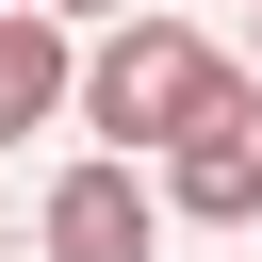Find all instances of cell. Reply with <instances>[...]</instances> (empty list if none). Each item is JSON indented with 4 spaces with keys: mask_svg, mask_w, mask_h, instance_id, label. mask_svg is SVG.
<instances>
[{
    "mask_svg": "<svg viewBox=\"0 0 262 262\" xmlns=\"http://www.w3.org/2000/svg\"><path fill=\"white\" fill-rule=\"evenodd\" d=\"M33 246H49V262H147V246H164V196H147V164L82 147V164L33 196Z\"/></svg>",
    "mask_w": 262,
    "mask_h": 262,
    "instance_id": "7a4b0ae2",
    "label": "cell"
},
{
    "mask_svg": "<svg viewBox=\"0 0 262 262\" xmlns=\"http://www.w3.org/2000/svg\"><path fill=\"white\" fill-rule=\"evenodd\" d=\"M147 196H164V213H196V229H246V213H262V131H180Z\"/></svg>",
    "mask_w": 262,
    "mask_h": 262,
    "instance_id": "3957f363",
    "label": "cell"
},
{
    "mask_svg": "<svg viewBox=\"0 0 262 262\" xmlns=\"http://www.w3.org/2000/svg\"><path fill=\"white\" fill-rule=\"evenodd\" d=\"M66 82H82L66 16H33V0H16V16H0V147H16V131H49V115H66Z\"/></svg>",
    "mask_w": 262,
    "mask_h": 262,
    "instance_id": "277c9868",
    "label": "cell"
},
{
    "mask_svg": "<svg viewBox=\"0 0 262 262\" xmlns=\"http://www.w3.org/2000/svg\"><path fill=\"white\" fill-rule=\"evenodd\" d=\"M66 115H82L115 164H147V147H180V131H262V66H229V49L180 33V16H115V33L82 49V82H66Z\"/></svg>",
    "mask_w": 262,
    "mask_h": 262,
    "instance_id": "6da1fadb",
    "label": "cell"
},
{
    "mask_svg": "<svg viewBox=\"0 0 262 262\" xmlns=\"http://www.w3.org/2000/svg\"><path fill=\"white\" fill-rule=\"evenodd\" d=\"M33 16H66V33H82V16H131V0H33Z\"/></svg>",
    "mask_w": 262,
    "mask_h": 262,
    "instance_id": "5b68a950",
    "label": "cell"
}]
</instances>
